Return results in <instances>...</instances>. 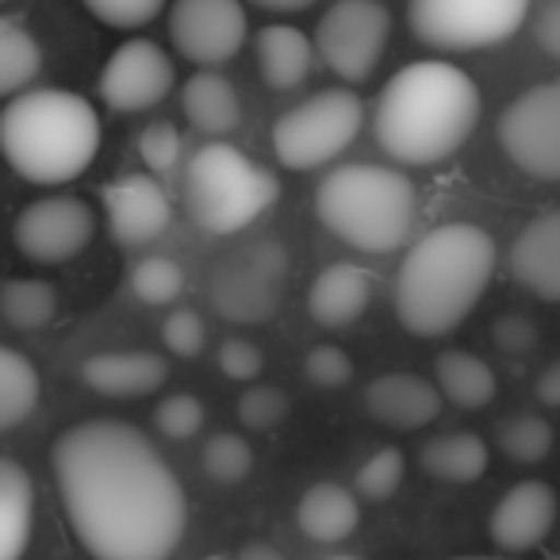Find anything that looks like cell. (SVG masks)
<instances>
[{"label":"cell","instance_id":"52a82bcc","mask_svg":"<svg viewBox=\"0 0 560 560\" xmlns=\"http://www.w3.org/2000/svg\"><path fill=\"white\" fill-rule=\"evenodd\" d=\"M289 249L277 238H254L223 254L208 272V300L219 319L257 327L277 315L289 284Z\"/></svg>","mask_w":560,"mask_h":560},{"label":"cell","instance_id":"8992f818","mask_svg":"<svg viewBox=\"0 0 560 560\" xmlns=\"http://www.w3.org/2000/svg\"><path fill=\"white\" fill-rule=\"evenodd\" d=\"M280 180L231 142H208L185 165V208L208 234H238L277 203Z\"/></svg>","mask_w":560,"mask_h":560},{"label":"cell","instance_id":"2e32d148","mask_svg":"<svg viewBox=\"0 0 560 560\" xmlns=\"http://www.w3.org/2000/svg\"><path fill=\"white\" fill-rule=\"evenodd\" d=\"M557 514L560 503L549 483L522 480L495 503V511L488 518V534L503 552H529L552 534Z\"/></svg>","mask_w":560,"mask_h":560},{"label":"cell","instance_id":"ab89813d","mask_svg":"<svg viewBox=\"0 0 560 560\" xmlns=\"http://www.w3.org/2000/svg\"><path fill=\"white\" fill-rule=\"evenodd\" d=\"M491 342L506 358H526V353L537 350V323L522 312H506L491 323Z\"/></svg>","mask_w":560,"mask_h":560},{"label":"cell","instance_id":"60d3db41","mask_svg":"<svg viewBox=\"0 0 560 560\" xmlns=\"http://www.w3.org/2000/svg\"><path fill=\"white\" fill-rule=\"evenodd\" d=\"M219 369H223L226 381L249 384V381L261 376L265 358L254 342H246V338H226V342L219 346Z\"/></svg>","mask_w":560,"mask_h":560},{"label":"cell","instance_id":"ee69618b","mask_svg":"<svg viewBox=\"0 0 560 560\" xmlns=\"http://www.w3.org/2000/svg\"><path fill=\"white\" fill-rule=\"evenodd\" d=\"M246 4H254L261 12H277V16H292V12L312 9L315 0H246Z\"/></svg>","mask_w":560,"mask_h":560},{"label":"cell","instance_id":"d6a6232c","mask_svg":"<svg viewBox=\"0 0 560 560\" xmlns=\"http://www.w3.org/2000/svg\"><path fill=\"white\" fill-rule=\"evenodd\" d=\"M404 472H407V460L399 450H392V445H384V450H376L373 457L365 460V465L358 468V495L361 499H373V503H384V499L396 495V488L404 483Z\"/></svg>","mask_w":560,"mask_h":560},{"label":"cell","instance_id":"f546056e","mask_svg":"<svg viewBox=\"0 0 560 560\" xmlns=\"http://www.w3.org/2000/svg\"><path fill=\"white\" fill-rule=\"evenodd\" d=\"M203 472H208V480L215 483H226V488H234V483H242L249 472H254V450H249V442L242 434H231V430H223V434H211L208 442H203Z\"/></svg>","mask_w":560,"mask_h":560},{"label":"cell","instance_id":"4fadbf2b","mask_svg":"<svg viewBox=\"0 0 560 560\" xmlns=\"http://www.w3.org/2000/svg\"><path fill=\"white\" fill-rule=\"evenodd\" d=\"M12 234H16V249L27 261L62 265L73 261L93 242L96 215L81 196H43L20 211Z\"/></svg>","mask_w":560,"mask_h":560},{"label":"cell","instance_id":"836d02e7","mask_svg":"<svg viewBox=\"0 0 560 560\" xmlns=\"http://www.w3.org/2000/svg\"><path fill=\"white\" fill-rule=\"evenodd\" d=\"M238 422L254 434H265V430L280 427L289 419V396L280 388H269V384H254L238 396V407H234Z\"/></svg>","mask_w":560,"mask_h":560},{"label":"cell","instance_id":"8d00e7d4","mask_svg":"<svg viewBox=\"0 0 560 560\" xmlns=\"http://www.w3.org/2000/svg\"><path fill=\"white\" fill-rule=\"evenodd\" d=\"M180 150H185V139H180V131L170 119H158L139 135V158L154 173H170L180 162Z\"/></svg>","mask_w":560,"mask_h":560},{"label":"cell","instance_id":"7a4b0ae2","mask_svg":"<svg viewBox=\"0 0 560 560\" xmlns=\"http://www.w3.org/2000/svg\"><path fill=\"white\" fill-rule=\"evenodd\" d=\"M480 119V89L460 66L422 58L388 78L373 108V135L399 165H438L457 154Z\"/></svg>","mask_w":560,"mask_h":560},{"label":"cell","instance_id":"f6af8a7d","mask_svg":"<svg viewBox=\"0 0 560 560\" xmlns=\"http://www.w3.org/2000/svg\"><path fill=\"white\" fill-rule=\"evenodd\" d=\"M238 560H284V552H280L277 545H269V541H261V537H257V541L242 545Z\"/></svg>","mask_w":560,"mask_h":560},{"label":"cell","instance_id":"ffe728a7","mask_svg":"<svg viewBox=\"0 0 560 560\" xmlns=\"http://www.w3.org/2000/svg\"><path fill=\"white\" fill-rule=\"evenodd\" d=\"M170 376L165 358L147 350H108L81 361V381L93 392L112 399H142L154 396Z\"/></svg>","mask_w":560,"mask_h":560},{"label":"cell","instance_id":"7402d4cb","mask_svg":"<svg viewBox=\"0 0 560 560\" xmlns=\"http://www.w3.org/2000/svg\"><path fill=\"white\" fill-rule=\"evenodd\" d=\"M180 112L200 135H231L242 124L238 89L215 70H200L180 89Z\"/></svg>","mask_w":560,"mask_h":560},{"label":"cell","instance_id":"cb8c5ba5","mask_svg":"<svg viewBox=\"0 0 560 560\" xmlns=\"http://www.w3.org/2000/svg\"><path fill=\"white\" fill-rule=\"evenodd\" d=\"M488 442L472 430H450L430 438L419 450V465L427 476L442 483H476L488 472Z\"/></svg>","mask_w":560,"mask_h":560},{"label":"cell","instance_id":"d4e9b609","mask_svg":"<svg viewBox=\"0 0 560 560\" xmlns=\"http://www.w3.org/2000/svg\"><path fill=\"white\" fill-rule=\"evenodd\" d=\"M35 488L24 465L12 457L0 460V560H20L32 541Z\"/></svg>","mask_w":560,"mask_h":560},{"label":"cell","instance_id":"d6986e66","mask_svg":"<svg viewBox=\"0 0 560 560\" xmlns=\"http://www.w3.org/2000/svg\"><path fill=\"white\" fill-rule=\"evenodd\" d=\"M373 272L361 269L353 261L327 265L319 277L312 280L307 292V315L319 323L323 330H342L365 315L369 300H373Z\"/></svg>","mask_w":560,"mask_h":560},{"label":"cell","instance_id":"ac0fdd59","mask_svg":"<svg viewBox=\"0 0 560 560\" xmlns=\"http://www.w3.org/2000/svg\"><path fill=\"white\" fill-rule=\"evenodd\" d=\"M442 392L427 376L415 373H384L365 388V411L381 427L392 430H422L442 415Z\"/></svg>","mask_w":560,"mask_h":560},{"label":"cell","instance_id":"6da1fadb","mask_svg":"<svg viewBox=\"0 0 560 560\" xmlns=\"http://www.w3.org/2000/svg\"><path fill=\"white\" fill-rule=\"evenodd\" d=\"M58 495L78 541L96 560H170L188 526L180 480L142 430L85 419L50 450Z\"/></svg>","mask_w":560,"mask_h":560},{"label":"cell","instance_id":"4316f807","mask_svg":"<svg viewBox=\"0 0 560 560\" xmlns=\"http://www.w3.org/2000/svg\"><path fill=\"white\" fill-rule=\"evenodd\" d=\"M43 384L35 361H27L20 350L0 353V430H16L39 407Z\"/></svg>","mask_w":560,"mask_h":560},{"label":"cell","instance_id":"f1b7e54d","mask_svg":"<svg viewBox=\"0 0 560 560\" xmlns=\"http://www.w3.org/2000/svg\"><path fill=\"white\" fill-rule=\"evenodd\" d=\"M0 307H4V319L16 330H43L55 323L58 315V292L55 284L35 277H12L4 284V296H0Z\"/></svg>","mask_w":560,"mask_h":560},{"label":"cell","instance_id":"bcb514c9","mask_svg":"<svg viewBox=\"0 0 560 560\" xmlns=\"http://www.w3.org/2000/svg\"><path fill=\"white\" fill-rule=\"evenodd\" d=\"M327 560H353V557H327Z\"/></svg>","mask_w":560,"mask_h":560},{"label":"cell","instance_id":"e575fe53","mask_svg":"<svg viewBox=\"0 0 560 560\" xmlns=\"http://www.w3.org/2000/svg\"><path fill=\"white\" fill-rule=\"evenodd\" d=\"M170 0H85V9L93 12L101 24L116 27V32H135V27L154 24L165 12Z\"/></svg>","mask_w":560,"mask_h":560},{"label":"cell","instance_id":"9a60e30c","mask_svg":"<svg viewBox=\"0 0 560 560\" xmlns=\"http://www.w3.org/2000/svg\"><path fill=\"white\" fill-rule=\"evenodd\" d=\"M104 215L119 246H150L170 231L173 203L165 188L147 173H124L104 185Z\"/></svg>","mask_w":560,"mask_h":560},{"label":"cell","instance_id":"83f0119b","mask_svg":"<svg viewBox=\"0 0 560 560\" xmlns=\"http://www.w3.org/2000/svg\"><path fill=\"white\" fill-rule=\"evenodd\" d=\"M43 70V50L35 35L16 20H0V93L20 96Z\"/></svg>","mask_w":560,"mask_h":560},{"label":"cell","instance_id":"74e56055","mask_svg":"<svg viewBox=\"0 0 560 560\" xmlns=\"http://www.w3.org/2000/svg\"><path fill=\"white\" fill-rule=\"evenodd\" d=\"M304 376L315 388H346L353 381V361L338 346H315L304 358Z\"/></svg>","mask_w":560,"mask_h":560},{"label":"cell","instance_id":"5bb4252c","mask_svg":"<svg viewBox=\"0 0 560 560\" xmlns=\"http://www.w3.org/2000/svg\"><path fill=\"white\" fill-rule=\"evenodd\" d=\"M177 70L170 55L150 39H127L112 50L108 66L101 73V96L112 112H147L170 96Z\"/></svg>","mask_w":560,"mask_h":560},{"label":"cell","instance_id":"4dcf8cb0","mask_svg":"<svg viewBox=\"0 0 560 560\" xmlns=\"http://www.w3.org/2000/svg\"><path fill=\"white\" fill-rule=\"evenodd\" d=\"M131 292L142 304L165 307V304H173V300H180V292H185V269H180L173 257H162V254L142 257L131 269Z\"/></svg>","mask_w":560,"mask_h":560},{"label":"cell","instance_id":"f35d334b","mask_svg":"<svg viewBox=\"0 0 560 560\" xmlns=\"http://www.w3.org/2000/svg\"><path fill=\"white\" fill-rule=\"evenodd\" d=\"M162 342L177 358H200L208 342V327L196 312H170L162 323Z\"/></svg>","mask_w":560,"mask_h":560},{"label":"cell","instance_id":"d590c367","mask_svg":"<svg viewBox=\"0 0 560 560\" xmlns=\"http://www.w3.org/2000/svg\"><path fill=\"white\" fill-rule=\"evenodd\" d=\"M154 427H158V434L173 438V442H185V438L200 434L203 404L196 396H188V392L162 399V404H158V411H154Z\"/></svg>","mask_w":560,"mask_h":560},{"label":"cell","instance_id":"7dc6e473","mask_svg":"<svg viewBox=\"0 0 560 560\" xmlns=\"http://www.w3.org/2000/svg\"><path fill=\"white\" fill-rule=\"evenodd\" d=\"M208 560H223V557H208Z\"/></svg>","mask_w":560,"mask_h":560},{"label":"cell","instance_id":"484cf974","mask_svg":"<svg viewBox=\"0 0 560 560\" xmlns=\"http://www.w3.org/2000/svg\"><path fill=\"white\" fill-rule=\"evenodd\" d=\"M434 384L453 407H460V411H480V407H488L499 392L491 365L468 350H442L438 353Z\"/></svg>","mask_w":560,"mask_h":560},{"label":"cell","instance_id":"9c48e42d","mask_svg":"<svg viewBox=\"0 0 560 560\" xmlns=\"http://www.w3.org/2000/svg\"><path fill=\"white\" fill-rule=\"evenodd\" d=\"M529 12V0H411L407 24L434 50H483L511 39Z\"/></svg>","mask_w":560,"mask_h":560},{"label":"cell","instance_id":"603a6c76","mask_svg":"<svg viewBox=\"0 0 560 560\" xmlns=\"http://www.w3.org/2000/svg\"><path fill=\"white\" fill-rule=\"evenodd\" d=\"M361 503L338 483H312L296 503V526L319 545H338L358 529Z\"/></svg>","mask_w":560,"mask_h":560},{"label":"cell","instance_id":"ba28073f","mask_svg":"<svg viewBox=\"0 0 560 560\" xmlns=\"http://www.w3.org/2000/svg\"><path fill=\"white\" fill-rule=\"evenodd\" d=\"M365 127V104L350 89H323L272 124V154L284 170H319L335 162Z\"/></svg>","mask_w":560,"mask_h":560},{"label":"cell","instance_id":"3957f363","mask_svg":"<svg viewBox=\"0 0 560 560\" xmlns=\"http://www.w3.org/2000/svg\"><path fill=\"white\" fill-rule=\"evenodd\" d=\"M495 242L476 223H445L407 249L396 272V319L415 338L453 335L483 300Z\"/></svg>","mask_w":560,"mask_h":560},{"label":"cell","instance_id":"30bf717a","mask_svg":"<svg viewBox=\"0 0 560 560\" xmlns=\"http://www.w3.org/2000/svg\"><path fill=\"white\" fill-rule=\"evenodd\" d=\"M392 35V12L381 0H338L315 27V55L346 85H361L381 66Z\"/></svg>","mask_w":560,"mask_h":560},{"label":"cell","instance_id":"44dd1931","mask_svg":"<svg viewBox=\"0 0 560 560\" xmlns=\"http://www.w3.org/2000/svg\"><path fill=\"white\" fill-rule=\"evenodd\" d=\"M254 50L261 81L277 93H292L304 85L315 62V39H307L292 24H265L254 39Z\"/></svg>","mask_w":560,"mask_h":560},{"label":"cell","instance_id":"b9f144b4","mask_svg":"<svg viewBox=\"0 0 560 560\" xmlns=\"http://www.w3.org/2000/svg\"><path fill=\"white\" fill-rule=\"evenodd\" d=\"M534 39L549 58H560V0H549L534 20Z\"/></svg>","mask_w":560,"mask_h":560},{"label":"cell","instance_id":"e0dca14e","mask_svg":"<svg viewBox=\"0 0 560 560\" xmlns=\"http://www.w3.org/2000/svg\"><path fill=\"white\" fill-rule=\"evenodd\" d=\"M511 277L529 296L560 304V211H541L511 246Z\"/></svg>","mask_w":560,"mask_h":560},{"label":"cell","instance_id":"7c38bea8","mask_svg":"<svg viewBox=\"0 0 560 560\" xmlns=\"http://www.w3.org/2000/svg\"><path fill=\"white\" fill-rule=\"evenodd\" d=\"M249 20L242 0H173L170 39L185 62L200 70L226 66L246 47Z\"/></svg>","mask_w":560,"mask_h":560},{"label":"cell","instance_id":"8fae6325","mask_svg":"<svg viewBox=\"0 0 560 560\" xmlns=\"http://www.w3.org/2000/svg\"><path fill=\"white\" fill-rule=\"evenodd\" d=\"M499 147L526 177L560 180V78L506 104L499 116Z\"/></svg>","mask_w":560,"mask_h":560},{"label":"cell","instance_id":"5b68a950","mask_svg":"<svg viewBox=\"0 0 560 560\" xmlns=\"http://www.w3.org/2000/svg\"><path fill=\"white\" fill-rule=\"evenodd\" d=\"M315 211L361 254H392L415 223V185L388 165H338L323 177Z\"/></svg>","mask_w":560,"mask_h":560},{"label":"cell","instance_id":"277c9868","mask_svg":"<svg viewBox=\"0 0 560 560\" xmlns=\"http://www.w3.org/2000/svg\"><path fill=\"white\" fill-rule=\"evenodd\" d=\"M0 147L32 185H70L101 150V116L70 89H32L0 116Z\"/></svg>","mask_w":560,"mask_h":560},{"label":"cell","instance_id":"1f68e13d","mask_svg":"<svg viewBox=\"0 0 560 560\" xmlns=\"http://www.w3.org/2000/svg\"><path fill=\"white\" fill-rule=\"evenodd\" d=\"M499 450L518 465H537L552 453V427L537 415H518L499 427Z\"/></svg>","mask_w":560,"mask_h":560},{"label":"cell","instance_id":"7bdbcfd3","mask_svg":"<svg viewBox=\"0 0 560 560\" xmlns=\"http://www.w3.org/2000/svg\"><path fill=\"white\" fill-rule=\"evenodd\" d=\"M534 396H537V404H545V407H560V361H549V365L537 373Z\"/></svg>","mask_w":560,"mask_h":560}]
</instances>
